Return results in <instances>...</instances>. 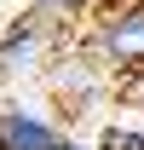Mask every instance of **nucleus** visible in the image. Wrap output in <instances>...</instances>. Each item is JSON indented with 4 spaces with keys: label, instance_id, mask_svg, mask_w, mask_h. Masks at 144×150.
<instances>
[{
    "label": "nucleus",
    "instance_id": "1",
    "mask_svg": "<svg viewBox=\"0 0 144 150\" xmlns=\"http://www.w3.org/2000/svg\"><path fill=\"white\" fill-rule=\"evenodd\" d=\"M0 150H64V133H58L46 115L0 110Z\"/></svg>",
    "mask_w": 144,
    "mask_h": 150
},
{
    "label": "nucleus",
    "instance_id": "2",
    "mask_svg": "<svg viewBox=\"0 0 144 150\" xmlns=\"http://www.w3.org/2000/svg\"><path fill=\"white\" fill-rule=\"evenodd\" d=\"M98 52L115 64H144V6H133L98 29Z\"/></svg>",
    "mask_w": 144,
    "mask_h": 150
},
{
    "label": "nucleus",
    "instance_id": "3",
    "mask_svg": "<svg viewBox=\"0 0 144 150\" xmlns=\"http://www.w3.org/2000/svg\"><path fill=\"white\" fill-rule=\"evenodd\" d=\"M35 52V23H23L18 35H6V46H0V64L6 69H23V58Z\"/></svg>",
    "mask_w": 144,
    "mask_h": 150
},
{
    "label": "nucleus",
    "instance_id": "4",
    "mask_svg": "<svg viewBox=\"0 0 144 150\" xmlns=\"http://www.w3.org/2000/svg\"><path fill=\"white\" fill-rule=\"evenodd\" d=\"M98 150H144V133H138V127H109Z\"/></svg>",
    "mask_w": 144,
    "mask_h": 150
},
{
    "label": "nucleus",
    "instance_id": "5",
    "mask_svg": "<svg viewBox=\"0 0 144 150\" xmlns=\"http://www.w3.org/2000/svg\"><path fill=\"white\" fill-rule=\"evenodd\" d=\"M40 6H46V12H58V18H75V12H87L92 0H40Z\"/></svg>",
    "mask_w": 144,
    "mask_h": 150
},
{
    "label": "nucleus",
    "instance_id": "6",
    "mask_svg": "<svg viewBox=\"0 0 144 150\" xmlns=\"http://www.w3.org/2000/svg\"><path fill=\"white\" fill-rule=\"evenodd\" d=\"M64 150H92V144H81V139H64Z\"/></svg>",
    "mask_w": 144,
    "mask_h": 150
}]
</instances>
